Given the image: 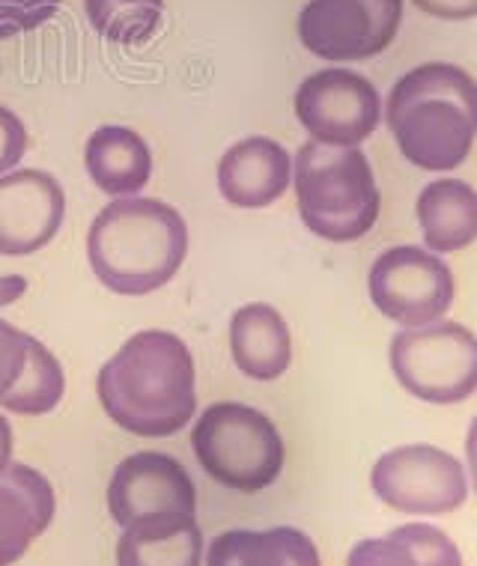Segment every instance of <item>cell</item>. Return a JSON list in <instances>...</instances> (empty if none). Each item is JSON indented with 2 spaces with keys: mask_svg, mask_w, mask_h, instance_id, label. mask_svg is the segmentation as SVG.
<instances>
[{
  "mask_svg": "<svg viewBox=\"0 0 477 566\" xmlns=\"http://www.w3.org/2000/svg\"><path fill=\"white\" fill-rule=\"evenodd\" d=\"M406 0H308L299 12V40L325 63L380 57L397 40Z\"/></svg>",
  "mask_w": 477,
  "mask_h": 566,
  "instance_id": "9",
  "label": "cell"
},
{
  "mask_svg": "<svg viewBox=\"0 0 477 566\" xmlns=\"http://www.w3.org/2000/svg\"><path fill=\"white\" fill-rule=\"evenodd\" d=\"M466 474L471 480V486L477 492V415L468 423V436H466Z\"/></svg>",
  "mask_w": 477,
  "mask_h": 566,
  "instance_id": "28",
  "label": "cell"
},
{
  "mask_svg": "<svg viewBox=\"0 0 477 566\" xmlns=\"http://www.w3.org/2000/svg\"><path fill=\"white\" fill-rule=\"evenodd\" d=\"M84 12L102 40L135 49L162 28L165 0H84Z\"/></svg>",
  "mask_w": 477,
  "mask_h": 566,
  "instance_id": "22",
  "label": "cell"
},
{
  "mask_svg": "<svg viewBox=\"0 0 477 566\" xmlns=\"http://www.w3.org/2000/svg\"><path fill=\"white\" fill-rule=\"evenodd\" d=\"M292 111L311 140L361 147L382 123V96L371 78L343 66L313 72L299 84Z\"/></svg>",
  "mask_w": 477,
  "mask_h": 566,
  "instance_id": "10",
  "label": "cell"
},
{
  "mask_svg": "<svg viewBox=\"0 0 477 566\" xmlns=\"http://www.w3.org/2000/svg\"><path fill=\"white\" fill-rule=\"evenodd\" d=\"M58 10L60 0H0V42L40 30Z\"/></svg>",
  "mask_w": 477,
  "mask_h": 566,
  "instance_id": "23",
  "label": "cell"
},
{
  "mask_svg": "<svg viewBox=\"0 0 477 566\" xmlns=\"http://www.w3.org/2000/svg\"><path fill=\"white\" fill-rule=\"evenodd\" d=\"M66 218L58 176L19 167L0 176V256H30L54 242Z\"/></svg>",
  "mask_w": 477,
  "mask_h": 566,
  "instance_id": "12",
  "label": "cell"
},
{
  "mask_svg": "<svg viewBox=\"0 0 477 566\" xmlns=\"http://www.w3.org/2000/svg\"><path fill=\"white\" fill-rule=\"evenodd\" d=\"M412 7L438 21L477 19V0H412Z\"/></svg>",
  "mask_w": 477,
  "mask_h": 566,
  "instance_id": "26",
  "label": "cell"
},
{
  "mask_svg": "<svg viewBox=\"0 0 477 566\" xmlns=\"http://www.w3.org/2000/svg\"><path fill=\"white\" fill-rule=\"evenodd\" d=\"M373 307L400 328L445 319L457 298V277L438 254L418 244H397L382 251L367 274Z\"/></svg>",
  "mask_w": 477,
  "mask_h": 566,
  "instance_id": "7",
  "label": "cell"
},
{
  "mask_svg": "<svg viewBox=\"0 0 477 566\" xmlns=\"http://www.w3.org/2000/svg\"><path fill=\"white\" fill-rule=\"evenodd\" d=\"M388 364L400 388L429 406H457L477 394V334L459 323L400 328Z\"/></svg>",
  "mask_w": 477,
  "mask_h": 566,
  "instance_id": "6",
  "label": "cell"
},
{
  "mask_svg": "<svg viewBox=\"0 0 477 566\" xmlns=\"http://www.w3.org/2000/svg\"><path fill=\"white\" fill-rule=\"evenodd\" d=\"M84 167L107 197H135L153 176V149L135 128L98 126L84 147Z\"/></svg>",
  "mask_w": 477,
  "mask_h": 566,
  "instance_id": "17",
  "label": "cell"
},
{
  "mask_svg": "<svg viewBox=\"0 0 477 566\" xmlns=\"http://www.w3.org/2000/svg\"><path fill=\"white\" fill-rule=\"evenodd\" d=\"M28 144V128H24L19 114L7 105H0V176L21 165Z\"/></svg>",
  "mask_w": 477,
  "mask_h": 566,
  "instance_id": "25",
  "label": "cell"
},
{
  "mask_svg": "<svg viewBox=\"0 0 477 566\" xmlns=\"http://www.w3.org/2000/svg\"><path fill=\"white\" fill-rule=\"evenodd\" d=\"M230 355L248 379H281L292 364V334L281 311L266 302L242 304L230 316Z\"/></svg>",
  "mask_w": 477,
  "mask_h": 566,
  "instance_id": "15",
  "label": "cell"
},
{
  "mask_svg": "<svg viewBox=\"0 0 477 566\" xmlns=\"http://www.w3.org/2000/svg\"><path fill=\"white\" fill-rule=\"evenodd\" d=\"M421 239L433 254H459L477 242V188L466 179H436L415 200Z\"/></svg>",
  "mask_w": 477,
  "mask_h": 566,
  "instance_id": "16",
  "label": "cell"
},
{
  "mask_svg": "<svg viewBox=\"0 0 477 566\" xmlns=\"http://www.w3.org/2000/svg\"><path fill=\"white\" fill-rule=\"evenodd\" d=\"M28 343L30 334H24L7 319H0V397L19 381L24 361H28Z\"/></svg>",
  "mask_w": 477,
  "mask_h": 566,
  "instance_id": "24",
  "label": "cell"
},
{
  "mask_svg": "<svg viewBox=\"0 0 477 566\" xmlns=\"http://www.w3.org/2000/svg\"><path fill=\"white\" fill-rule=\"evenodd\" d=\"M195 480L183 462L158 450H141L120 462L107 483V513L120 527L141 518L195 516Z\"/></svg>",
  "mask_w": 477,
  "mask_h": 566,
  "instance_id": "11",
  "label": "cell"
},
{
  "mask_svg": "<svg viewBox=\"0 0 477 566\" xmlns=\"http://www.w3.org/2000/svg\"><path fill=\"white\" fill-rule=\"evenodd\" d=\"M191 450L206 478L248 495L272 486L287 462L274 420L245 402L206 406L191 430Z\"/></svg>",
  "mask_w": 477,
  "mask_h": 566,
  "instance_id": "5",
  "label": "cell"
},
{
  "mask_svg": "<svg viewBox=\"0 0 477 566\" xmlns=\"http://www.w3.org/2000/svg\"><path fill=\"white\" fill-rule=\"evenodd\" d=\"M188 256V224L156 197H120L90 224L87 263L117 295H149L174 281Z\"/></svg>",
  "mask_w": 477,
  "mask_h": 566,
  "instance_id": "3",
  "label": "cell"
},
{
  "mask_svg": "<svg viewBox=\"0 0 477 566\" xmlns=\"http://www.w3.org/2000/svg\"><path fill=\"white\" fill-rule=\"evenodd\" d=\"M382 119L412 167L457 170L477 140V81L445 60L421 63L388 90Z\"/></svg>",
  "mask_w": 477,
  "mask_h": 566,
  "instance_id": "2",
  "label": "cell"
},
{
  "mask_svg": "<svg viewBox=\"0 0 477 566\" xmlns=\"http://www.w3.org/2000/svg\"><path fill=\"white\" fill-rule=\"evenodd\" d=\"M54 510L58 495L49 478L24 462H10L0 474V566L28 555L30 543L54 522Z\"/></svg>",
  "mask_w": 477,
  "mask_h": 566,
  "instance_id": "14",
  "label": "cell"
},
{
  "mask_svg": "<svg viewBox=\"0 0 477 566\" xmlns=\"http://www.w3.org/2000/svg\"><path fill=\"white\" fill-rule=\"evenodd\" d=\"M292 191L302 224L325 242H359L380 221V186L361 147L302 144L292 158Z\"/></svg>",
  "mask_w": 477,
  "mask_h": 566,
  "instance_id": "4",
  "label": "cell"
},
{
  "mask_svg": "<svg viewBox=\"0 0 477 566\" xmlns=\"http://www.w3.org/2000/svg\"><path fill=\"white\" fill-rule=\"evenodd\" d=\"M204 534L195 516L141 518L123 527L117 543V566H200Z\"/></svg>",
  "mask_w": 477,
  "mask_h": 566,
  "instance_id": "18",
  "label": "cell"
},
{
  "mask_svg": "<svg viewBox=\"0 0 477 566\" xmlns=\"http://www.w3.org/2000/svg\"><path fill=\"white\" fill-rule=\"evenodd\" d=\"M206 566H322L317 543L299 527L225 531L206 546Z\"/></svg>",
  "mask_w": 477,
  "mask_h": 566,
  "instance_id": "19",
  "label": "cell"
},
{
  "mask_svg": "<svg viewBox=\"0 0 477 566\" xmlns=\"http://www.w3.org/2000/svg\"><path fill=\"white\" fill-rule=\"evenodd\" d=\"M218 191L236 209H266L292 186V156L274 137H242L218 161Z\"/></svg>",
  "mask_w": 477,
  "mask_h": 566,
  "instance_id": "13",
  "label": "cell"
},
{
  "mask_svg": "<svg viewBox=\"0 0 477 566\" xmlns=\"http://www.w3.org/2000/svg\"><path fill=\"white\" fill-rule=\"evenodd\" d=\"M373 495L406 516H448L468 501L466 465L436 444H403L371 469Z\"/></svg>",
  "mask_w": 477,
  "mask_h": 566,
  "instance_id": "8",
  "label": "cell"
},
{
  "mask_svg": "<svg viewBox=\"0 0 477 566\" xmlns=\"http://www.w3.org/2000/svg\"><path fill=\"white\" fill-rule=\"evenodd\" d=\"M63 394H66V373L54 358V352L37 337H30L24 370L10 391L0 397V406L12 415L40 418V415L58 409Z\"/></svg>",
  "mask_w": 477,
  "mask_h": 566,
  "instance_id": "21",
  "label": "cell"
},
{
  "mask_svg": "<svg viewBox=\"0 0 477 566\" xmlns=\"http://www.w3.org/2000/svg\"><path fill=\"white\" fill-rule=\"evenodd\" d=\"M10 462H12V423L7 420V415L0 411V474L7 471Z\"/></svg>",
  "mask_w": 477,
  "mask_h": 566,
  "instance_id": "29",
  "label": "cell"
},
{
  "mask_svg": "<svg viewBox=\"0 0 477 566\" xmlns=\"http://www.w3.org/2000/svg\"><path fill=\"white\" fill-rule=\"evenodd\" d=\"M102 409L120 430L170 439L197 411L195 358L183 337L158 328L132 334L96 379Z\"/></svg>",
  "mask_w": 477,
  "mask_h": 566,
  "instance_id": "1",
  "label": "cell"
},
{
  "mask_svg": "<svg viewBox=\"0 0 477 566\" xmlns=\"http://www.w3.org/2000/svg\"><path fill=\"white\" fill-rule=\"evenodd\" d=\"M346 566H463V555L442 527L412 522L385 537L359 539L346 555Z\"/></svg>",
  "mask_w": 477,
  "mask_h": 566,
  "instance_id": "20",
  "label": "cell"
},
{
  "mask_svg": "<svg viewBox=\"0 0 477 566\" xmlns=\"http://www.w3.org/2000/svg\"><path fill=\"white\" fill-rule=\"evenodd\" d=\"M24 293H28V277H21V274H3L0 277V307L15 304Z\"/></svg>",
  "mask_w": 477,
  "mask_h": 566,
  "instance_id": "27",
  "label": "cell"
}]
</instances>
